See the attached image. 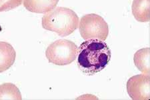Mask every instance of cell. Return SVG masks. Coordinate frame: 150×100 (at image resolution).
Masks as SVG:
<instances>
[{
	"label": "cell",
	"mask_w": 150,
	"mask_h": 100,
	"mask_svg": "<svg viewBox=\"0 0 150 100\" xmlns=\"http://www.w3.org/2000/svg\"><path fill=\"white\" fill-rule=\"evenodd\" d=\"M78 48L73 41L59 40L48 46L45 55L49 62L57 65H67L76 60Z\"/></svg>",
	"instance_id": "obj_3"
},
{
	"label": "cell",
	"mask_w": 150,
	"mask_h": 100,
	"mask_svg": "<svg viewBox=\"0 0 150 100\" xmlns=\"http://www.w3.org/2000/svg\"><path fill=\"white\" fill-rule=\"evenodd\" d=\"M111 60V50L107 43L100 40H87L77 50V66L87 75L100 72Z\"/></svg>",
	"instance_id": "obj_1"
},
{
	"label": "cell",
	"mask_w": 150,
	"mask_h": 100,
	"mask_svg": "<svg viewBox=\"0 0 150 100\" xmlns=\"http://www.w3.org/2000/svg\"><path fill=\"white\" fill-rule=\"evenodd\" d=\"M150 50L149 48H143L135 53L134 61L135 66L144 74H150Z\"/></svg>",
	"instance_id": "obj_9"
},
{
	"label": "cell",
	"mask_w": 150,
	"mask_h": 100,
	"mask_svg": "<svg viewBox=\"0 0 150 100\" xmlns=\"http://www.w3.org/2000/svg\"><path fill=\"white\" fill-rule=\"evenodd\" d=\"M0 99H22L19 89L11 83H5L0 85Z\"/></svg>",
	"instance_id": "obj_10"
},
{
	"label": "cell",
	"mask_w": 150,
	"mask_h": 100,
	"mask_svg": "<svg viewBox=\"0 0 150 100\" xmlns=\"http://www.w3.org/2000/svg\"><path fill=\"white\" fill-rule=\"evenodd\" d=\"M127 91L132 99H149L150 75L139 74L130 77L127 82Z\"/></svg>",
	"instance_id": "obj_5"
},
{
	"label": "cell",
	"mask_w": 150,
	"mask_h": 100,
	"mask_svg": "<svg viewBox=\"0 0 150 100\" xmlns=\"http://www.w3.org/2000/svg\"><path fill=\"white\" fill-rule=\"evenodd\" d=\"M16 52L10 43L0 41V73L9 70L15 62Z\"/></svg>",
	"instance_id": "obj_6"
},
{
	"label": "cell",
	"mask_w": 150,
	"mask_h": 100,
	"mask_svg": "<svg viewBox=\"0 0 150 100\" xmlns=\"http://www.w3.org/2000/svg\"><path fill=\"white\" fill-rule=\"evenodd\" d=\"M59 0H23V6L28 11L37 13H45L53 10Z\"/></svg>",
	"instance_id": "obj_7"
},
{
	"label": "cell",
	"mask_w": 150,
	"mask_h": 100,
	"mask_svg": "<svg viewBox=\"0 0 150 100\" xmlns=\"http://www.w3.org/2000/svg\"><path fill=\"white\" fill-rule=\"evenodd\" d=\"M79 30L85 40H100L105 41L109 34V27L102 17L96 13L86 14L81 18Z\"/></svg>",
	"instance_id": "obj_4"
},
{
	"label": "cell",
	"mask_w": 150,
	"mask_h": 100,
	"mask_svg": "<svg viewBox=\"0 0 150 100\" xmlns=\"http://www.w3.org/2000/svg\"><path fill=\"white\" fill-rule=\"evenodd\" d=\"M79 17L72 9L58 7L47 12L42 18V27L45 30L65 37L78 28Z\"/></svg>",
	"instance_id": "obj_2"
},
{
	"label": "cell",
	"mask_w": 150,
	"mask_h": 100,
	"mask_svg": "<svg viewBox=\"0 0 150 100\" xmlns=\"http://www.w3.org/2000/svg\"><path fill=\"white\" fill-rule=\"evenodd\" d=\"M150 0H134L132 4V13L140 22H148L150 20Z\"/></svg>",
	"instance_id": "obj_8"
},
{
	"label": "cell",
	"mask_w": 150,
	"mask_h": 100,
	"mask_svg": "<svg viewBox=\"0 0 150 100\" xmlns=\"http://www.w3.org/2000/svg\"><path fill=\"white\" fill-rule=\"evenodd\" d=\"M23 0H0V12L8 11L18 8Z\"/></svg>",
	"instance_id": "obj_11"
}]
</instances>
